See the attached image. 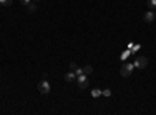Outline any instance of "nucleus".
<instances>
[{"instance_id": "obj_1", "label": "nucleus", "mask_w": 156, "mask_h": 115, "mask_svg": "<svg viewBox=\"0 0 156 115\" xmlns=\"http://www.w3.org/2000/svg\"><path fill=\"white\" fill-rule=\"evenodd\" d=\"M37 90L41 92L42 95H47V93H50V90H51V86H50V83H48L47 79H42L41 83L37 84Z\"/></svg>"}, {"instance_id": "obj_2", "label": "nucleus", "mask_w": 156, "mask_h": 115, "mask_svg": "<svg viewBox=\"0 0 156 115\" xmlns=\"http://www.w3.org/2000/svg\"><path fill=\"white\" fill-rule=\"evenodd\" d=\"M133 70H134L133 64H123V66L120 67V75L123 76V78H128V76H131Z\"/></svg>"}, {"instance_id": "obj_3", "label": "nucleus", "mask_w": 156, "mask_h": 115, "mask_svg": "<svg viewBox=\"0 0 156 115\" xmlns=\"http://www.w3.org/2000/svg\"><path fill=\"white\" fill-rule=\"evenodd\" d=\"M133 66H134V67H137V69H145V67L148 66V59H147L145 56H137Z\"/></svg>"}, {"instance_id": "obj_4", "label": "nucleus", "mask_w": 156, "mask_h": 115, "mask_svg": "<svg viewBox=\"0 0 156 115\" xmlns=\"http://www.w3.org/2000/svg\"><path fill=\"white\" fill-rule=\"evenodd\" d=\"M75 81L78 83V87H80V89H86V87H87V84H89V81H87V75H84V73L78 75Z\"/></svg>"}, {"instance_id": "obj_5", "label": "nucleus", "mask_w": 156, "mask_h": 115, "mask_svg": "<svg viewBox=\"0 0 156 115\" xmlns=\"http://www.w3.org/2000/svg\"><path fill=\"white\" fill-rule=\"evenodd\" d=\"M142 19H144V22H147V23H151V22H153V20L156 19V14H154V11H153V9L147 11L145 14H144V17H142Z\"/></svg>"}, {"instance_id": "obj_6", "label": "nucleus", "mask_w": 156, "mask_h": 115, "mask_svg": "<svg viewBox=\"0 0 156 115\" xmlns=\"http://www.w3.org/2000/svg\"><path fill=\"white\" fill-rule=\"evenodd\" d=\"M64 79H66L67 83L75 81V79H76V73H75V72H72V70H70V72H67L66 75H64Z\"/></svg>"}, {"instance_id": "obj_7", "label": "nucleus", "mask_w": 156, "mask_h": 115, "mask_svg": "<svg viewBox=\"0 0 156 115\" xmlns=\"http://www.w3.org/2000/svg\"><path fill=\"white\" fill-rule=\"evenodd\" d=\"M25 8H27V11H28V12H36V9H37V5H36V2H31L30 5H27Z\"/></svg>"}, {"instance_id": "obj_8", "label": "nucleus", "mask_w": 156, "mask_h": 115, "mask_svg": "<svg viewBox=\"0 0 156 115\" xmlns=\"http://www.w3.org/2000/svg\"><path fill=\"white\" fill-rule=\"evenodd\" d=\"M129 55H133V53H131V50L128 48V50H125V52H123V53L120 55V59H122V61H125V59H126V58H128Z\"/></svg>"}, {"instance_id": "obj_9", "label": "nucleus", "mask_w": 156, "mask_h": 115, "mask_svg": "<svg viewBox=\"0 0 156 115\" xmlns=\"http://www.w3.org/2000/svg\"><path fill=\"white\" fill-rule=\"evenodd\" d=\"M90 95H92L94 98H98V96H101V90H100V89H92Z\"/></svg>"}, {"instance_id": "obj_10", "label": "nucleus", "mask_w": 156, "mask_h": 115, "mask_svg": "<svg viewBox=\"0 0 156 115\" xmlns=\"http://www.w3.org/2000/svg\"><path fill=\"white\" fill-rule=\"evenodd\" d=\"M83 73L89 76L90 73H92V67H90V66H84V67H83Z\"/></svg>"}, {"instance_id": "obj_11", "label": "nucleus", "mask_w": 156, "mask_h": 115, "mask_svg": "<svg viewBox=\"0 0 156 115\" xmlns=\"http://www.w3.org/2000/svg\"><path fill=\"white\" fill-rule=\"evenodd\" d=\"M147 6L150 9H154L156 8V0H147Z\"/></svg>"}, {"instance_id": "obj_12", "label": "nucleus", "mask_w": 156, "mask_h": 115, "mask_svg": "<svg viewBox=\"0 0 156 115\" xmlns=\"http://www.w3.org/2000/svg\"><path fill=\"white\" fill-rule=\"evenodd\" d=\"M0 3L3 6H9V5H12V0H0Z\"/></svg>"}, {"instance_id": "obj_13", "label": "nucleus", "mask_w": 156, "mask_h": 115, "mask_svg": "<svg viewBox=\"0 0 156 115\" xmlns=\"http://www.w3.org/2000/svg\"><path fill=\"white\" fill-rule=\"evenodd\" d=\"M101 95L103 96H111V90L109 89H105V90H101Z\"/></svg>"}, {"instance_id": "obj_14", "label": "nucleus", "mask_w": 156, "mask_h": 115, "mask_svg": "<svg viewBox=\"0 0 156 115\" xmlns=\"http://www.w3.org/2000/svg\"><path fill=\"white\" fill-rule=\"evenodd\" d=\"M129 50H131V53H136L137 50H140V45H134V44H133V47L129 48Z\"/></svg>"}, {"instance_id": "obj_15", "label": "nucleus", "mask_w": 156, "mask_h": 115, "mask_svg": "<svg viewBox=\"0 0 156 115\" xmlns=\"http://www.w3.org/2000/svg\"><path fill=\"white\" fill-rule=\"evenodd\" d=\"M69 69H70L72 72H75V70L78 69V66H76V64H75V62H70V64H69Z\"/></svg>"}, {"instance_id": "obj_16", "label": "nucleus", "mask_w": 156, "mask_h": 115, "mask_svg": "<svg viewBox=\"0 0 156 115\" xmlns=\"http://www.w3.org/2000/svg\"><path fill=\"white\" fill-rule=\"evenodd\" d=\"M31 2H33V0H20V3H22V5H25V6H27V5H30Z\"/></svg>"}, {"instance_id": "obj_17", "label": "nucleus", "mask_w": 156, "mask_h": 115, "mask_svg": "<svg viewBox=\"0 0 156 115\" xmlns=\"http://www.w3.org/2000/svg\"><path fill=\"white\" fill-rule=\"evenodd\" d=\"M75 73H76V76H78V75H81V73H83V69H80V67H78V69L75 70Z\"/></svg>"}, {"instance_id": "obj_18", "label": "nucleus", "mask_w": 156, "mask_h": 115, "mask_svg": "<svg viewBox=\"0 0 156 115\" xmlns=\"http://www.w3.org/2000/svg\"><path fill=\"white\" fill-rule=\"evenodd\" d=\"M33 2H39V0H33Z\"/></svg>"}]
</instances>
